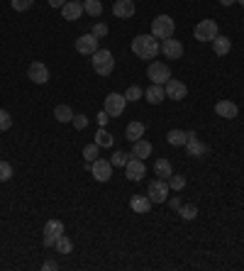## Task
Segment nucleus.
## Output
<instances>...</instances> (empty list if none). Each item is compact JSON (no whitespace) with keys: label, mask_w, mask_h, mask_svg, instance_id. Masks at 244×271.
I'll return each mask as SVG.
<instances>
[{"label":"nucleus","mask_w":244,"mask_h":271,"mask_svg":"<svg viewBox=\"0 0 244 271\" xmlns=\"http://www.w3.org/2000/svg\"><path fill=\"white\" fill-rule=\"evenodd\" d=\"M12 178V166L8 161H0V181H10Z\"/></svg>","instance_id":"nucleus-37"},{"label":"nucleus","mask_w":244,"mask_h":271,"mask_svg":"<svg viewBox=\"0 0 244 271\" xmlns=\"http://www.w3.org/2000/svg\"><path fill=\"white\" fill-rule=\"evenodd\" d=\"M54 117H56L59 123H71L73 110L69 108V105H56V108H54Z\"/></svg>","instance_id":"nucleus-28"},{"label":"nucleus","mask_w":244,"mask_h":271,"mask_svg":"<svg viewBox=\"0 0 244 271\" xmlns=\"http://www.w3.org/2000/svg\"><path fill=\"white\" fill-rule=\"evenodd\" d=\"M78 3H81V0H78Z\"/></svg>","instance_id":"nucleus-46"},{"label":"nucleus","mask_w":244,"mask_h":271,"mask_svg":"<svg viewBox=\"0 0 244 271\" xmlns=\"http://www.w3.org/2000/svg\"><path fill=\"white\" fill-rule=\"evenodd\" d=\"M193 35L198 42H212V39L218 37V22L215 20H200Z\"/></svg>","instance_id":"nucleus-5"},{"label":"nucleus","mask_w":244,"mask_h":271,"mask_svg":"<svg viewBox=\"0 0 244 271\" xmlns=\"http://www.w3.org/2000/svg\"><path fill=\"white\" fill-rule=\"evenodd\" d=\"M93 35H96L98 39L105 37V35H108V25H105V22H98V25H93Z\"/></svg>","instance_id":"nucleus-39"},{"label":"nucleus","mask_w":244,"mask_h":271,"mask_svg":"<svg viewBox=\"0 0 244 271\" xmlns=\"http://www.w3.org/2000/svg\"><path fill=\"white\" fill-rule=\"evenodd\" d=\"M127 108V98L120 96V93H108V98H105V105H103V110L108 112L110 117H117L122 115Z\"/></svg>","instance_id":"nucleus-4"},{"label":"nucleus","mask_w":244,"mask_h":271,"mask_svg":"<svg viewBox=\"0 0 244 271\" xmlns=\"http://www.w3.org/2000/svg\"><path fill=\"white\" fill-rule=\"evenodd\" d=\"M144 123H137V120H134V123H130L127 125V130H125V137H127V139H130V142H137V139H142V137H144Z\"/></svg>","instance_id":"nucleus-21"},{"label":"nucleus","mask_w":244,"mask_h":271,"mask_svg":"<svg viewBox=\"0 0 244 271\" xmlns=\"http://www.w3.org/2000/svg\"><path fill=\"white\" fill-rule=\"evenodd\" d=\"M61 234H64V222L47 220V225H44V247H47V249L56 247V239H59Z\"/></svg>","instance_id":"nucleus-7"},{"label":"nucleus","mask_w":244,"mask_h":271,"mask_svg":"<svg viewBox=\"0 0 244 271\" xmlns=\"http://www.w3.org/2000/svg\"><path fill=\"white\" fill-rule=\"evenodd\" d=\"M171 208L178 210V208H181V200H178V198H173V200H171Z\"/></svg>","instance_id":"nucleus-43"},{"label":"nucleus","mask_w":244,"mask_h":271,"mask_svg":"<svg viewBox=\"0 0 244 271\" xmlns=\"http://www.w3.org/2000/svg\"><path fill=\"white\" fill-rule=\"evenodd\" d=\"M169 188H173V191H183V188H186V176H181V173H178V176H173V173H171Z\"/></svg>","instance_id":"nucleus-34"},{"label":"nucleus","mask_w":244,"mask_h":271,"mask_svg":"<svg viewBox=\"0 0 244 271\" xmlns=\"http://www.w3.org/2000/svg\"><path fill=\"white\" fill-rule=\"evenodd\" d=\"M161 54H164L166 59H181L183 44L178 39H164V42H161Z\"/></svg>","instance_id":"nucleus-15"},{"label":"nucleus","mask_w":244,"mask_h":271,"mask_svg":"<svg viewBox=\"0 0 244 271\" xmlns=\"http://www.w3.org/2000/svg\"><path fill=\"white\" fill-rule=\"evenodd\" d=\"M10 127H12V115L8 110H0V132H5Z\"/></svg>","instance_id":"nucleus-36"},{"label":"nucleus","mask_w":244,"mask_h":271,"mask_svg":"<svg viewBox=\"0 0 244 271\" xmlns=\"http://www.w3.org/2000/svg\"><path fill=\"white\" fill-rule=\"evenodd\" d=\"M27 76H29L35 83L44 86V83L49 81V69L42 62H32V64H29V69H27Z\"/></svg>","instance_id":"nucleus-14"},{"label":"nucleus","mask_w":244,"mask_h":271,"mask_svg":"<svg viewBox=\"0 0 244 271\" xmlns=\"http://www.w3.org/2000/svg\"><path fill=\"white\" fill-rule=\"evenodd\" d=\"M56 252H59V254H71L73 252V242L66 234H61L59 239H56Z\"/></svg>","instance_id":"nucleus-29"},{"label":"nucleus","mask_w":244,"mask_h":271,"mask_svg":"<svg viewBox=\"0 0 244 271\" xmlns=\"http://www.w3.org/2000/svg\"><path fill=\"white\" fill-rule=\"evenodd\" d=\"M66 3H69V0H49V5H51V8H64Z\"/></svg>","instance_id":"nucleus-42"},{"label":"nucleus","mask_w":244,"mask_h":271,"mask_svg":"<svg viewBox=\"0 0 244 271\" xmlns=\"http://www.w3.org/2000/svg\"><path fill=\"white\" fill-rule=\"evenodd\" d=\"M61 13H64V20H78V17L83 15V3H78V0H69V3L61 8Z\"/></svg>","instance_id":"nucleus-18"},{"label":"nucleus","mask_w":244,"mask_h":271,"mask_svg":"<svg viewBox=\"0 0 244 271\" xmlns=\"http://www.w3.org/2000/svg\"><path fill=\"white\" fill-rule=\"evenodd\" d=\"M146 76L151 78V83L164 86V83L171 78V69L166 66V64H161V62H151V64H149V69H146Z\"/></svg>","instance_id":"nucleus-6"},{"label":"nucleus","mask_w":244,"mask_h":271,"mask_svg":"<svg viewBox=\"0 0 244 271\" xmlns=\"http://www.w3.org/2000/svg\"><path fill=\"white\" fill-rule=\"evenodd\" d=\"M125 98H127V103H137V100L142 98V88H139V86H130L127 91H125Z\"/></svg>","instance_id":"nucleus-33"},{"label":"nucleus","mask_w":244,"mask_h":271,"mask_svg":"<svg viewBox=\"0 0 244 271\" xmlns=\"http://www.w3.org/2000/svg\"><path fill=\"white\" fill-rule=\"evenodd\" d=\"M42 269H44V271H54V269H59V264L49 259V261H44V266H42Z\"/></svg>","instance_id":"nucleus-41"},{"label":"nucleus","mask_w":244,"mask_h":271,"mask_svg":"<svg viewBox=\"0 0 244 271\" xmlns=\"http://www.w3.org/2000/svg\"><path fill=\"white\" fill-rule=\"evenodd\" d=\"M132 51L139 59H157L159 51H161V44L154 35H137L132 39Z\"/></svg>","instance_id":"nucleus-1"},{"label":"nucleus","mask_w":244,"mask_h":271,"mask_svg":"<svg viewBox=\"0 0 244 271\" xmlns=\"http://www.w3.org/2000/svg\"><path fill=\"white\" fill-rule=\"evenodd\" d=\"M237 3H239V5H242V8H244V0H237Z\"/></svg>","instance_id":"nucleus-45"},{"label":"nucleus","mask_w":244,"mask_h":271,"mask_svg":"<svg viewBox=\"0 0 244 271\" xmlns=\"http://www.w3.org/2000/svg\"><path fill=\"white\" fill-rule=\"evenodd\" d=\"M10 3H12V10H17V13H24V10H29L35 5V0H10Z\"/></svg>","instance_id":"nucleus-35"},{"label":"nucleus","mask_w":244,"mask_h":271,"mask_svg":"<svg viewBox=\"0 0 244 271\" xmlns=\"http://www.w3.org/2000/svg\"><path fill=\"white\" fill-rule=\"evenodd\" d=\"M178 215H181L183 220H195L198 208H195V205H181V208H178Z\"/></svg>","instance_id":"nucleus-31"},{"label":"nucleus","mask_w":244,"mask_h":271,"mask_svg":"<svg viewBox=\"0 0 244 271\" xmlns=\"http://www.w3.org/2000/svg\"><path fill=\"white\" fill-rule=\"evenodd\" d=\"M90 62H93V69H96L98 76H110L112 69H115V59H112V51L110 49H98Z\"/></svg>","instance_id":"nucleus-2"},{"label":"nucleus","mask_w":244,"mask_h":271,"mask_svg":"<svg viewBox=\"0 0 244 271\" xmlns=\"http://www.w3.org/2000/svg\"><path fill=\"white\" fill-rule=\"evenodd\" d=\"M186 152H188V157H195V159H203L207 154V144L205 142H200L198 137H195L193 130H188V142H186Z\"/></svg>","instance_id":"nucleus-10"},{"label":"nucleus","mask_w":244,"mask_h":271,"mask_svg":"<svg viewBox=\"0 0 244 271\" xmlns=\"http://www.w3.org/2000/svg\"><path fill=\"white\" fill-rule=\"evenodd\" d=\"M164 91H166V98H171V100H183L186 96H188L186 83L176 81V78H169V81L164 83Z\"/></svg>","instance_id":"nucleus-12"},{"label":"nucleus","mask_w":244,"mask_h":271,"mask_svg":"<svg viewBox=\"0 0 244 271\" xmlns=\"http://www.w3.org/2000/svg\"><path fill=\"white\" fill-rule=\"evenodd\" d=\"M173 29H176V22L171 20L169 15H159L151 20V35L157 39H171L173 37Z\"/></svg>","instance_id":"nucleus-3"},{"label":"nucleus","mask_w":244,"mask_h":271,"mask_svg":"<svg viewBox=\"0 0 244 271\" xmlns=\"http://www.w3.org/2000/svg\"><path fill=\"white\" fill-rule=\"evenodd\" d=\"M146 196H149L151 203H164V200L169 198V181H164V178L151 181L149 188H146Z\"/></svg>","instance_id":"nucleus-9"},{"label":"nucleus","mask_w":244,"mask_h":271,"mask_svg":"<svg viewBox=\"0 0 244 271\" xmlns=\"http://www.w3.org/2000/svg\"><path fill=\"white\" fill-rule=\"evenodd\" d=\"M112 15H115V17H122V20L132 17V15H134V3H132V0H115V5H112Z\"/></svg>","instance_id":"nucleus-17"},{"label":"nucleus","mask_w":244,"mask_h":271,"mask_svg":"<svg viewBox=\"0 0 244 271\" xmlns=\"http://www.w3.org/2000/svg\"><path fill=\"white\" fill-rule=\"evenodd\" d=\"M215 112H218L220 117H225V120H234V117L239 115V108H237V103H232V100H220L218 105H215Z\"/></svg>","instance_id":"nucleus-16"},{"label":"nucleus","mask_w":244,"mask_h":271,"mask_svg":"<svg viewBox=\"0 0 244 271\" xmlns=\"http://www.w3.org/2000/svg\"><path fill=\"white\" fill-rule=\"evenodd\" d=\"M76 51L78 54H96L98 51V37L90 32V35H81V37L76 39Z\"/></svg>","instance_id":"nucleus-13"},{"label":"nucleus","mask_w":244,"mask_h":271,"mask_svg":"<svg viewBox=\"0 0 244 271\" xmlns=\"http://www.w3.org/2000/svg\"><path fill=\"white\" fill-rule=\"evenodd\" d=\"M112 142H115V137L110 135L105 127H100V130L96 132V144L98 147H112Z\"/></svg>","instance_id":"nucleus-27"},{"label":"nucleus","mask_w":244,"mask_h":271,"mask_svg":"<svg viewBox=\"0 0 244 271\" xmlns=\"http://www.w3.org/2000/svg\"><path fill=\"white\" fill-rule=\"evenodd\" d=\"M90 173H93L96 181L108 184L110 178H112V164H110V159H96L90 164Z\"/></svg>","instance_id":"nucleus-8"},{"label":"nucleus","mask_w":244,"mask_h":271,"mask_svg":"<svg viewBox=\"0 0 244 271\" xmlns=\"http://www.w3.org/2000/svg\"><path fill=\"white\" fill-rule=\"evenodd\" d=\"M151 205H154V203L149 200V196H132V200H130V208H132L134 213H139V215L149 213Z\"/></svg>","instance_id":"nucleus-20"},{"label":"nucleus","mask_w":244,"mask_h":271,"mask_svg":"<svg viewBox=\"0 0 244 271\" xmlns=\"http://www.w3.org/2000/svg\"><path fill=\"white\" fill-rule=\"evenodd\" d=\"M237 0H220V5H225V8H230V5H234Z\"/></svg>","instance_id":"nucleus-44"},{"label":"nucleus","mask_w":244,"mask_h":271,"mask_svg":"<svg viewBox=\"0 0 244 271\" xmlns=\"http://www.w3.org/2000/svg\"><path fill=\"white\" fill-rule=\"evenodd\" d=\"M212 49H215V54H218V56H227V54H230L232 51V42L227 37H215L212 39Z\"/></svg>","instance_id":"nucleus-22"},{"label":"nucleus","mask_w":244,"mask_h":271,"mask_svg":"<svg viewBox=\"0 0 244 271\" xmlns=\"http://www.w3.org/2000/svg\"><path fill=\"white\" fill-rule=\"evenodd\" d=\"M154 171L164 178V181H169L171 178V173H173V166H171V161L169 159H159L157 164H154Z\"/></svg>","instance_id":"nucleus-25"},{"label":"nucleus","mask_w":244,"mask_h":271,"mask_svg":"<svg viewBox=\"0 0 244 271\" xmlns=\"http://www.w3.org/2000/svg\"><path fill=\"white\" fill-rule=\"evenodd\" d=\"M149 154H151V144H149V142H144V139L132 142V157H137V159H146Z\"/></svg>","instance_id":"nucleus-23"},{"label":"nucleus","mask_w":244,"mask_h":271,"mask_svg":"<svg viewBox=\"0 0 244 271\" xmlns=\"http://www.w3.org/2000/svg\"><path fill=\"white\" fill-rule=\"evenodd\" d=\"M96 120H98V125H100V127H105V123L110 120V115H108L105 110H100V112H98V117H96Z\"/></svg>","instance_id":"nucleus-40"},{"label":"nucleus","mask_w":244,"mask_h":271,"mask_svg":"<svg viewBox=\"0 0 244 271\" xmlns=\"http://www.w3.org/2000/svg\"><path fill=\"white\" fill-rule=\"evenodd\" d=\"M144 98H146V103H151V105H159L161 100L166 98V91H164V86H159V83H151V86L144 91Z\"/></svg>","instance_id":"nucleus-19"},{"label":"nucleus","mask_w":244,"mask_h":271,"mask_svg":"<svg viewBox=\"0 0 244 271\" xmlns=\"http://www.w3.org/2000/svg\"><path fill=\"white\" fill-rule=\"evenodd\" d=\"M125 173L130 181H142L146 173V166H144V159H137V157H130V161L125 164Z\"/></svg>","instance_id":"nucleus-11"},{"label":"nucleus","mask_w":244,"mask_h":271,"mask_svg":"<svg viewBox=\"0 0 244 271\" xmlns=\"http://www.w3.org/2000/svg\"><path fill=\"white\" fill-rule=\"evenodd\" d=\"M71 123L76 130H85V127H88V117H85V115H73Z\"/></svg>","instance_id":"nucleus-38"},{"label":"nucleus","mask_w":244,"mask_h":271,"mask_svg":"<svg viewBox=\"0 0 244 271\" xmlns=\"http://www.w3.org/2000/svg\"><path fill=\"white\" fill-rule=\"evenodd\" d=\"M98 149H100V147H98L96 142H93V144H88V147H83V159L88 161V164H93V161L98 159Z\"/></svg>","instance_id":"nucleus-30"},{"label":"nucleus","mask_w":244,"mask_h":271,"mask_svg":"<svg viewBox=\"0 0 244 271\" xmlns=\"http://www.w3.org/2000/svg\"><path fill=\"white\" fill-rule=\"evenodd\" d=\"M130 157H132V154H125V152H115V154H112V159H110V164H112V166H125V164H127V161H130Z\"/></svg>","instance_id":"nucleus-32"},{"label":"nucleus","mask_w":244,"mask_h":271,"mask_svg":"<svg viewBox=\"0 0 244 271\" xmlns=\"http://www.w3.org/2000/svg\"><path fill=\"white\" fill-rule=\"evenodd\" d=\"M83 13L90 15V17H100L103 3H100V0H83Z\"/></svg>","instance_id":"nucleus-26"},{"label":"nucleus","mask_w":244,"mask_h":271,"mask_svg":"<svg viewBox=\"0 0 244 271\" xmlns=\"http://www.w3.org/2000/svg\"><path fill=\"white\" fill-rule=\"evenodd\" d=\"M166 139H169V144H173V147H186L188 132H183V130H171L169 135H166Z\"/></svg>","instance_id":"nucleus-24"}]
</instances>
